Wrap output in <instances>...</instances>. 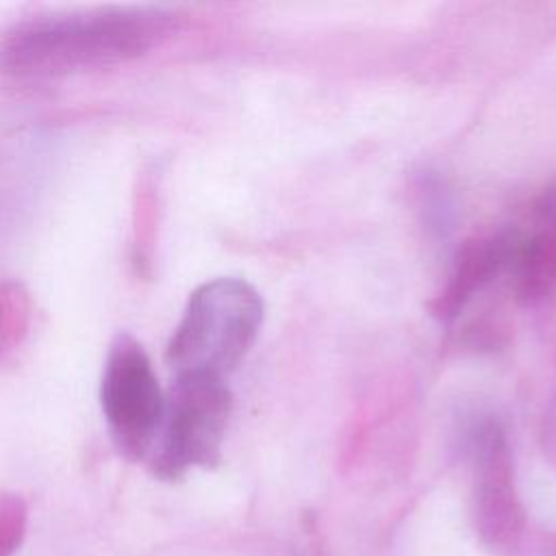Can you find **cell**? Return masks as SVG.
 <instances>
[{"label":"cell","mask_w":556,"mask_h":556,"mask_svg":"<svg viewBox=\"0 0 556 556\" xmlns=\"http://www.w3.org/2000/svg\"><path fill=\"white\" fill-rule=\"evenodd\" d=\"M178 17L159 7H98L48 13L11 26L0 70L17 78H59L130 63L159 48Z\"/></svg>","instance_id":"cell-1"},{"label":"cell","mask_w":556,"mask_h":556,"mask_svg":"<svg viewBox=\"0 0 556 556\" xmlns=\"http://www.w3.org/2000/svg\"><path fill=\"white\" fill-rule=\"evenodd\" d=\"M263 324V300L241 278H213L187 300L165 350L176 376L226 378L248 354Z\"/></svg>","instance_id":"cell-2"},{"label":"cell","mask_w":556,"mask_h":556,"mask_svg":"<svg viewBox=\"0 0 556 556\" xmlns=\"http://www.w3.org/2000/svg\"><path fill=\"white\" fill-rule=\"evenodd\" d=\"M232 413V393L222 378L176 376L165 393L163 419L150 467L174 480L193 467H213Z\"/></svg>","instance_id":"cell-3"},{"label":"cell","mask_w":556,"mask_h":556,"mask_svg":"<svg viewBox=\"0 0 556 556\" xmlns=\"http://www.w3.org/2000/svg\"><path fill=\"white\" fill-rule=\"evenodd\" d=\"M98 397L115 450L128 460L146 458L161 428L165 395L146 348L130 332L122 330L109 343Z\"/></svg>","instance_id":"cell-4"},{"label":"cell","mask_w":556,"mask_h":556,"mask_svg":"<svg viewBox=\"0 0 556 556\" xmlns=\"http://www.w3.org/2000/svg\"><path fill=\"white\" fill-rule=\"evenodd\" d=\"M473 523L480 541L497 556H515L523 536V508L515 489L513 458L504 430L493 419L471 428Z\"/></svg>","instance_id":"cell-5"},{"label":"cell","mask_w":556,"mask_h":556,"mask_svg":"<svg viewBox=\"0 0 556 556\" xmlns=\"http://www.w3.org/2000/svg\"><path fill=\"white\" fill-rule=\"evenodd\" d=\"M519 248V230H500L486 237L467 241L450 282L434 302V313L443 321H452L458 313L484 291L497 276L513 271L515 254Z\"/></svg>","instance_id":"cell-6"},{"label":"cell","mask_w":556,"mask_h":556,"mask_svg":"<svg viewBox=\"0 0 556 556\" xmlns=\"http://www.w3.org/2000/svg\"><path fill=\"white\" fill-rule=\"evenodd\" d=\"M532 222L530 235L519 232L510 271L523 302H539L556 291V182L534 204Z\"/></svg>","instance_id":"cell-7"},{"label":"cell","mask_w":556,"mask_h":556,"mask_svg":"<svg viewBox=\"0 0 556 556\" xmlns=\"http://www.w3.org/2000/svg\"><path fill=\"white\" fill-rule=\"evenodd\" d=\"M22 315H24V308L20 304L17 293L7 295L0 291V343H4V339L15 334Z\"/></svg>","instance_id":"cell-8"}]
</instances>
